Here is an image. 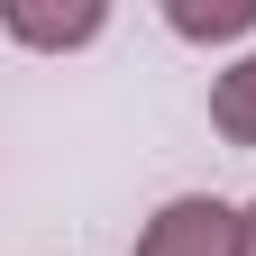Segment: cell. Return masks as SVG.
<instances>
[{"label":"cell","mask_w":256,"mask_h":256,"mask_svg":"<svg viewBox=\"0 0 256 256\" xmlns=\"http://www.w3.org/2000/svg\"><path fill=\"white\" fill-rule=\"evenodd\" d=\"M138 256H238V210L220 192H174L138 229Z\"/></svg>","instance_id":"1"},{"label":"cell","mask_w":256,"mask_h":256,"mask_svg":"<svg viewBox=\"0 0 256 256\" xmlns=\"http://www.w3.org/2000/svg\"><path fill=\"white\" fill-rule=\"evenodd\" d=\"M0 28H10L18 46H37V55H74V46H92L110 28V10L101 0H74V10H37V0H0Z\"/></svg>","instance_id":"2"},{"label":"cell","mask_w":256,"mask_h":256,"mask_svg":"<svg viewBox=\"0 0 256 256\" xmlns=\"http://www.w3.org/2000/svg\"><path fill=\"white\" fill-rule=\"evenodd\" d=\"M210 128H220L229 146H256V46L210 82Z\"/></svg>","instance_id":"3"},{"label":"cell","mask_w":256,"mask_h":256,"mask_svg":"<svg viewBox=\"0 0 256 256\" xmlns=\"http://www.w3.org/2000/svg\"><path fill=\"white\" fill-rule=\"evenodd\" d=\"M165 28L192 46H220V37H247L256 28V0H165Z\"/></svg>","instance_id":"4"},{"label":"cell","mask_w":256,"mask_h":256,"mask_svg":"<svg viewBox=\"0 0 256 256\" xmlns=\"http://www.w3.org/2000/svg\"><path fill=\"white\" fill-rule=\"evenodd\" d=\"M238 256H256V202L238 210Z\"/></svg>","instance_id":"5"}]
</instances>
